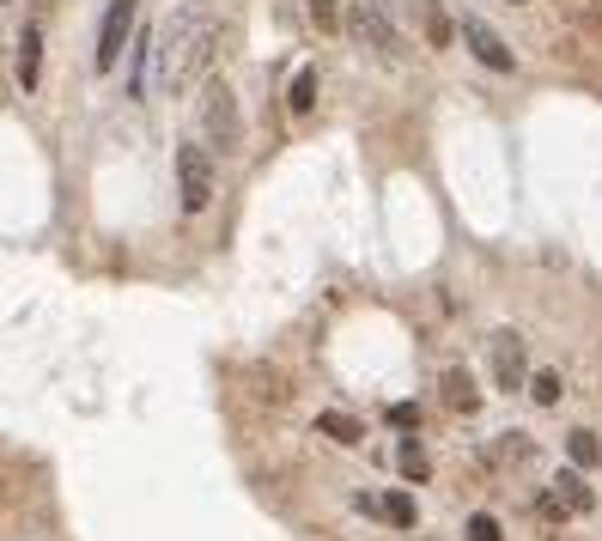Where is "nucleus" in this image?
Segmentation results:
<instances>
[{
    "mask_svg": "<svg viewBox=\"0 0 602 541\" xmlns=\"http://www.w3.org/2000/svg\"><path fill=\"white\" fill-rule=\"evenodd\" d=\"M408 7L420 13L426 43H432V49H444V43H450V19H444V7H438V0H408Z\"/></svg>",
    "mask_w": 602,
    "mask_h": 541,
    "instance_id": "f8f14e48",
    "label": "nucleus"
},
{
    "mask_svg": "<svg viewBox=\"0 0 602 541\" xmlns=\"http://www.w3.org/2000/svg\"><path fill=\"white\" fill-rule=\"evenodd\" d=\"M177 183H183V213H201L213 201V152L201 140L177 146Z\"/></svg>",
    "mask_w": 602,
    "mask_h": 541,
    "instance_id": "20e7f679",
    "label": "nucleus"
},
{
    "mask_svg": "<svg viewBox=\"0 0 602 541\" xmlns=\"http://www.w3.org/2000/svg\"><path fill=\"white\" fill-rule=\"evenodd\" d=\"M463 541H505V529H499V517L475 511V517H469V529H463Z\"/></svg>",
    "mask_w": 602,
    "mask_h": 541,
    "instance_id": "6ab92c4d",
    "label": "nucleus"
},
{
    "mask_svg": "<svg viewBox=\"0 0 602 541\" xmlns=\"http://www.w3.org/2000/svg\"><path fill=\"white\" fill-rule=\"evenodd\" d=\"M554 487H560V493H554V499H560V505H566V511H590V505H596V493H590V487H584V475H578V469H566V475H560V481H554Z\"/></svg>",
    "mask_w": 602,
    "mask_h": 541,
    "instance_id": "ddd939ff",
    "label": "nucleus"
},
{
    "mask_svg": "<svg viewBox=\"0 0 602 541\" xmlns=\"http://www.w3.org/2000/svg\"><path fill=\"white\" fill-rule=\"evenodd\" d=\"M189 140H201L213 159H232L238 152V98H232V86L225 80H207L201 92H195V134Z\"/></svg>",
    "mask_w": 602,
    "mask_h": 541,
    "instance_id": "f03ea898",
    "label": "nucleus"
},
{
    "mask_svg": "<svg viewBox=\"0 0 602 541\" xmlns=\"http://www.w3.org/2000/svg\"><path fill=\"white\" fill-rule=\"evenodd\" d=\"M457 37H463V43H469V55H475L481 67H493V73H511V67H517L511 43H505V37H499V31L487 25V19H475V13H469V19L457 25Z\"/></svg>",
    "mask_w": 602,
    "mask_h": 541,
    "instance_id": "423d86ee",
    "label": "nucleus"
},
{
    "mask_svg": "<svg viewBox=\"0 0 602 541\" xmlns=\"http://www.w3.org/2000/svg\"><path fill=\"white\" fill-rule=\"evenodd\" d=\"M505 7H530V0H505Z\"/></svg>",
    "mask_w": 602,
    "mask_h": 541,
    "instance_id": "4be33fe9",
    "label": "nucleus"
},
{
    "mask_svg": "<svg viewBox=\"0 0 602 541\" xmlns=\"http://www.w3.org/2000/svg\"><path fill=\"white\" fill-rule=\"evenodd\" d=\"M213 37H219L213 7L207 0H183V7L165 19V31L153 37V80H159V92H171V98L189 92V80L213 55Z\"/></svg>",
    "mask_w": 602,
    "mask_h": 541,
    "instance_id": "f257e3e1",
    "label": "nucleus"
},
{
    "mask_svg": "<svg viewBox=\"0 0 602 541\" xmlns=\"http://www.w3.org/2000/svg\"><path fill=\"white\" fill-rule=\"evenodd\" d=\"M530 396H536L542 408H554V402L566 396V390H560V371H536V377H530Z\"/></svg>",
    "mask_w": 602,
    "mask_h": 541,
    "instance_id": "a211bd4d",
    "label": "nucleus"
},
{
    "mask_svg": "<svg viewBox=\"0 0 602 541\" xmlns=\"http://www.w3.org/2000/svg\"><path fill=\"white\" fill-rule=\"evenodd\" d=\"M347 25H353V37H359L371 55L402 61V37H396V25L384 19V7H378V0H353V7H347Z\"/></svg>",
    "mask_w": 602,
    "mask_h": 541,
    "instance_id": "7ed1b4c3",
    "label": "nucleus"
},
{
    "mask_svg": "<svg viewBox=\"0 0 602 541\" xmlns=\"http://www.w3.org/2000/svg\"><path fill=\"white\" fill-rule=\"evenodd\" d=\"M317 110V67H298L286 86V116H311Z\"/></svg>",
    "mask_w": 602,
    "mask_h": 541,
    "instance_id": "9d476101",
    "label": "nucleus"
},
{
    "mask_svg": "<svg viewBox=\"0 0 602 541\" xmlns=\"http://www.w3.org/2000/svg\"><path fill=\"white\" fill-rule=\"evenodd\" d=\"M493 377H499V390H523V335L511 329L493 335Z\"/></svg>",
    "mask_w": 602,
    "mask_h": 541,
    "instance_id": "0eeeda50",
    "label": "nucleus"
},
{
    "mask_svg": "<svg viewBox=\"0 0 602 541\" xmlns=\"http://www.w3.org/2000/svg\"><path fill=\"white\" fill-rule=\"evenodd\" d=\"M317 432L335 438V444H359V438H365V426H359L353 414H317Z\"/></svg>",
    "mask_w": 602,
    "mask_h": 541,
    "instance_id": "2eb2a0df",
    "label": "nucleus"
},
{
    "mask_svg": "<svg viewBox=\"0 0 602 541\" xmlns=\"http://www.w3.org/2000/svg\"><path fill=\"white\" fill-rule=\"evenodd\" d=\"M566 456H572V469H596V462H602L596 432H572V438H566Z\"/></svg>",
    "mask_w": 602,
    "mask_h": 541,
    "instance_id": "dca6fc26",
    "label": "nucleus"
},
{
    "mask_svg": "<svg viewBox=\"0 0 602 541\" xmlns=\"http://www.w3.org/2000/svg\"><path fill=\"white\" fill-rule=\"evenodd\" d=\"M305 7H311L317 31H341V7H335V0H305Z\"/></svg>",
    "mask_w": 602,
    "mask_h": 541,
    "instance_id": "aec40b11",
    "label": "nucleus"
},
{
    "mask_svg": "<svg viewBox=\"0 0 602 541\" xmlns=\"http://www.w3.org/2000/svg\"><path fill=\"white\" fill-rule=\"evenodd\" d=\"M37 7H55V0H37Z\"/></svg>",
    "mask_w": 602,
    "mask_h": 541,
    "instance_id": "5701e85b",
    "label": "nucleus"
},
{
    "mask_svg": "<svg viewBox=\"0 0 602 541\" xmlns=\"http://www.w3.org/2000/svg\"><path fill=\"white\" fill-rule=\"evenodd\" d=\"M444 408H457V414H475V408H481V390H475V377H469L463 365L444 371Z\"/></svg>",
    "mask_w": 602,
    "mask_h": 541,
    "instance_id": "1a4fd4ad",
    "label": "nucleus"
},
{
    "mask_svg": "<svg viewBox=\"0 0 602 541\" xmlns=\"http://www.w3.org/2000/svg\"><path fill=\"white\" fill-rule=\"evenodd\" d=\"M128 37H134V0H110L104 19H98V49H92L98 73H116V61H122Z\"/></svg>",
    "mask_w": 602,
    "mask_h": 541,
    "instance_id": "39448f33",
    "label": "nucleus"
},
{
    "mask_svg": "<svg viewBox=\"0 0 602 541\" xmlns=\"http://www.w3.org/2000/svg\"><path fill=\"white\" fill-rule=\"evenodd\" d=\"M37 80H43V25L25 19V31H19V86L37 92Z\"/></svg>",
    "mask_w": 602,
    "mask_h": 541,
    "instance_id": "6e6552de",
    "label": "nucleus"
},
{
    "mask_svg": "<svg viewBox=\"0 0 602 541\" xmlns=\"http://www.w3.org/2000/svg\"><path fill=\"white\" fill-rule=\"evenodd\" d=\"M402 475H408V481H426V475H432V462H426L420 438H402Z\"/></svg>",
    "mask_w": 602,
    "mask_h": 541,
    "instance_id": "f3484780",
    "label": "nucleus"
},
{
    "mask_svg": "<svg viewBox=\"0 0 602 541\" xmlns=\"http://www.w3.org/2000/svg\"><path fill=\"white\" fill-rule=\"evenodd\" d=\"M365 511H378V517H384V523H396V529H414V517H420L408 493H384V499H365Z\"/></svg>",
    "mask_w": 602,
    "mask_h": 541,
    "instance_id": "9b49d317",
    "label": "nucleus"
},
{
    "mask_svg": "<svg viewBox=\"0 0 602 541\" xmlns=\"http://www.w3.org/2000/svg\"><path fill=\"white\" fill-rule=\"evenodd\" d=\"M414 420H420V408H414V402H396V408H390V426H414Z\"/></svg>",
    "mask_w": 602,
    "mask_h": 541,
    "instance_id": "412c9836",
    "label": "nucleus"
},
{
    "mask_svg": "<svg viewBox=\"0 0 602 541\" xmlns=\"http://www.w3.org/2000/svg\"><path fill=\"white\" fill-rule=\"evenodd\" d=\"M146 86H153V31L134 37V98H146Z\"/></svg>",
    "mask_w": 602,
    "mask_h": 541,
    "instance_id": "4468645a",
    "label": "nucleus"
}]
</instances>
